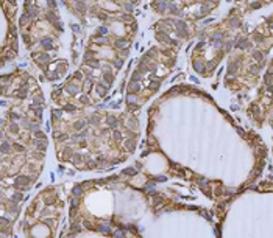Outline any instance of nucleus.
<instances>
[{
	"instance_id": "f257e3e1",
	"label": "nucleus",
	"mask_w": 273,
	"mask_h": 238,
	"mask_svg": "<svg viewBox=\"0 0 273 238\" xmlns=\"http://www.w3.org/2000/svg\"><path fill=\"white\" fill-rule=\"evenodd\" d=\"M108 86L109 84H106V83H103V81H98L97 83V93H98V97H105L106 95V92H108Z\"/></svg>"
},
{
	"instance_id": "f03ea898",
	"label": "nucleus",
	"mask_w": 273,
	"mask_h": 238,
	"mask_svg": "<svg viewBox=\"0 0 273 238\" xmlns=\"http://www.w3.org/2000/svg\"><path fill=\"white\" fill-rule=\"evenodd\" d=\"M123 148H126V151H130V153H133V151L136 149V139H128L123 142Z\"/></svg>"
},
{
	"instance_id": "7ed1b4c3",
	"label": "nucleus",
	"mask_w": 273,
	"mask_h": 238,
	"mask_svg": "<svg viewBox=\"0 0 273 238\" xmlns=\"http://www.w3.org/2000/svg\"><path fill=\"white\" fill-rule=\"evenodd\" d=\"M34 148L38 149V151H42V153H44L45 148H47V140H39V139H36V140H34Z\"/></svg>"
},
{
	"instance_id": "20e7f679",
	"label": "nucleus",
	"mask_w": 273,
	"mask_h": 238,
	"mask_svg": "<svg viewBox=\"0 0 273 238\" xmlns=\"http://www.w3.org/2000/svg\"><path fill=\"white\" fill-rule=\"evenodd\" d=\"M84 64H86V66H89L91 69H100V67H102V66H100V62H98L97 59H86V61H84Z\"/></svg>"
},
{
	"instance_id": "39448f33",
	"label": "nucleus",
	"mask_w": 273,
	"mask_h": 238,
	"mask_svg": "<svg viewBox=\"0 0 273 238\" xmlns=\"http://www.w3.org/2000/svg\"><path fill=\"white\" fill-rule=\"evenodd\" d=\"M81 160H84V156H81L80 153H74L72 154V163H81Z\"/></svg>"
},
{
	"instance_id": "423d86ee",
	"label": "nucleus",
	"mask_w": 273,
	"mask_h": 238,
	"mask_svg": "<svg viewBox=\"0 0 273 238\" xmlns=\"http://www.w3.org/2000/svg\"><path fill=\"white\" fill-rule=\"evenodd\" d=\"M103 81H105L106 84H111V83L114 81V75L111 73V72H108V70H106L105 73H103Z\"/></svg>"
},
{
	"instance_id": "0eeeda50",
	"label": "nucleus",
	"mask_w": 273,
	"mask_h": 238,
	"mask_svg": "<svg viewBox=\"0 0 273 238\" xmlns=\"http://www.w3.org/2000/svg\"><path fill=\"white\" fill-rule=\"evenodd\" d=\"M67 92L70 93V95H77V93L80 92V87H77L75 84H69L67 86Z\"/></svg>"
},
{
	"instance_id": "6e6552de",
	"label": "nucleus",
	"mask_w": 273,
	"mask_h": 238,
	"mask_svg": "<svg viewBox=\"0 0 273 238\" xmlns=\"http://www.w3.org/2000/svg\"><path fill=\"white\" fill-rule=\"evenodd\" d=\"M122 174H125V176H134V174H138V171H136L133 167H128V168H125L123 171H122Z\"/></svg>"
},
{
	"instance_id": "1a4fd4ad",
	"label": "nucleus",
	"mask_w": 273,
	"mask_h": 238,
	"mask_svg": "<svg viewBox=\"0 0 273 238\" xmlns=\"http://www.w3.org/2000/svg\"><path fill=\"white\" fill-rule=\"evenodd\" d=\"M83 190H84L83 185H75L74 190H72V194H75V196H80V194H83Z\"/></svg>"
},
{
	"instance_id": "9d476101",
	"label": "nucleus",
	"mask_w": 273,
	"mask_h": 238,
	"mask_svg": "<svg viewBox=\"0 0 273 238\" xmlns=\"http://www.w3.org/2000/svg\"><path fill=\"white\" fill-rule=\"evenodd\" d=\"M16 97H19V98H25L27 97V87H25V86H22V87L16 92Z\"/></svg>"
},
{
	"instance_id": "9b49d317",
	"label": "nucleus",
	"mask_w": 273,
	"mask_h": 238,
	"mask_svg": "<svg viewBox=\"0 0 273 238\" xmlns=\"http://www.w3.org/2000/svg\"><path fill=\"white\" fill-rule=\"evenodd\" d=\"M10 148H11V145H10V143L6 142L5 139H3V142H2V153H3V156H5V154L10 151Z\"/></svg>"
},
{
	"instance_id": "f8f14e48",
	"label": "nucleus",
	"mask_w": 273,
	"mask_h": 238,
	"mask_svg": "<svg viewBox=\"0 0 273 238\" xmlns=\"http://www.w3.org/2000/svg\"><path fill=\"white\" fill-rule=\"evenodd\" d=\"M128 90H130V93H131V92H138V90H139V84L136 83V81H131V84H130V87H128Z\"/></svg>"
},
{
	"instance_id": "ddd939ff",
	"label": "nucleus",
	"mask_w": 273,
	"mask_h": 238,
	"mask_svg": "<svg viewBox=\"0 0 273 238\" xmlns=\"http://www.w3.org/2000/svg\"><path fill=\"white\" fill-rule=\"evenodd\" d=\"M34 139H39V140H47V135L42 132V131H36L34 132Z\"/></svg>"
},
{
	"instance_id": "4468645a",
	"label": "nucleus",
	"mask_w": 273,
	"mask_h": 238,
	"mask_svg": "<svg viewBox=\"0 0 273 238\" xmlns=\"http://www.w3.org/2000/svg\"><path fill=\"white\" fill-rule=\"evenodd\" d=\"M116 45L123 48V47H128V45H130V42H128V41H123V39H117V41H116Z\"/></svg>"
},
{
	"instance_id": "2eb2a0df",
	"label": "nucleus",
	"mask_w": 273,
	"mask_h": 238,
	"mask_svg": "<svg viewBox=\"0 0 273 238\" xmlns=\"http://www.w3.org/2000/svg\"><path fill=\"white\" fill-rule=\"evenodd\" d=\"M10 132L11 134H17L19 132V125L17 123H11L10 125Z\"/></svg>"
},
{
	"instance_id": "dca6fc26",
	"label": "nucleus",
	"mask_w": 273,
	"mask_h": 238,
	"mask_svg": "<svg viewBox=\"0 0 273 238\" xmlns=\"http://www.w3.org/2000/svg\"><path fill=\"white\" fill-rule=\"evenodd\" d=\"M78 204H80V199H78V196H75V194H74V196H72V199H70V205H72V208L77 207Z\"/></svg>"
},
{
	"instance_id": "f3484780",
	"label": "nucleus",
	"mask_w": 273,
	"mask_h": 238,
	"mask_svg": "<svg viewBox=\"0 0 273 238\" xmlns=\"http://www.w3.org/2000/svg\"><path fill=\"white\" fill-rule=\"evenodd\" d=\"M41 44L44 45L45 48H50V47H52V39H47V38L45 39H41Z\"/></svg>"
},
{
	"instance_id": "a211bd4d",
	"label": "nucleus",
	"mask_w": 273,
	"mask_h": 238,
	"mask_svg": "<svg viewBox=\"0 0 273 238\" xmlns=\"http://www.w3.org/2000/svg\"><path fill=\"white\" fill-rule=\"evenodd\" d=\"M98 230H100V232H103V233H106V232H111V227L108 226V224H102V226H98Z\"/></svg>"
},
{
	"instance_id": "6ab92c4d",
	"label": "nucleus",
	"mask_w": 273,
	"mask_h": 238,
	"mask_svg": "<svg viewBox=\"0 0 273 238\" xmlns=\"http://www.w3.org/2000/svg\"><path fill=\"white\" fill-rule=\"evenodd\" d=\"M114 139H116V140H122V139H123V134H122L119 129H114Z\"/></svg>"
},
{
	"instance_id": "aec40b11",
	"label": "nucleus",
	"mask_w": 273,
	"mask_h": 238,
	"mask_svg": "<svg viewBox=\"0 0 273 238\" xmlns=\"http://www.w3.org/2000/svg\"><path fill=\"white\" fill-rule=\"evenodd\" d=\"M166 8H167V3H166V2H161L159 5L156 6V10H158V11H161V13H162V11H166Z\"/></svg>"
},
{
	"instance_id": "412c9836",
	"label": "nucleus",
	"mask_w": 273,
	"mask_h": 238,
	"mask_svg": "<svg viewBox=\"0 0 273 238\" xmlns=\"http://www.w3.org/2000/svg\"><path fill=\"white\" fill-rule=\"evenodd\" d=\"M193 67H195L197 72H204V67H203L201 62H195V64H193Z\"/></svg>"
},
{
	"instance_id": "4be33fe9",
	"label": "nucleus",
	"mask_w": 273,
	"mask_h": 238,
	"mask_svg": "<svg viewBox=\"0 0 273 238\" xmlns=\"http://www.w3.org/2000/svg\"><path fill=\"white\" fill-rule=\"evenodd\" d=\"M253 58H254V59H257V61H261L262 58H264V55H262L261 52H257V50H256V52H253Z\"/></svg>"
},
{
	"instance_id": "5701e85b",
	"label": "nucleus",
	"mask_w": 273,
	"mask_h": 238,
	"mask_svg": "<svg viewBox=\"0 0 273 238\" xmlns=\"http://www.w3.org/2000/svg\"><path fill=\"white\" fill-rule=\"evenodd\" d=\"M62 109H64V111H70V112H75V111H77V107H75L74 104H66V106L62 107Z\"/></svg>"
},
{
	"instance_id": "b1692460",
	"label": "nucleus",
	"mask_w": 273,
	"mask_h": 238,
	"mask_svg": "<svg viewBox=\"0 0 273 238\" xmlns=\"http://www.w3.org/2000/svg\"><path fill=\"white\" fill-rule=\"evenodd\" d=\"M84 123H86V121H77V123H75V129H77V131H81Z\"/></svg>"
},
{
	"instance_id": "393cba45",
	"label": "nucleus",
	"mask_w": 273,
	"mask_h": 238,
	"mask_svg": "<svg viewBox=\"0 0 273 238\" xmlns=\"http://www.w3.org/2000/svg\"><path fill=\"white\" fill-rule=\"evenodd\" d=\"M122 66H123V59H116L114 61V67L116 69H120Z\"/></svg>"
},
{
	"instance_id": "a878e982",
	"label": "nucleus",
	"mask_w": 273,
	"mask_h": 238,
	"mask_svg": "<svg viewBox=\"0 0 273 238\" xmlns=\"http://www.w3.org/2000/svg\"><path fill=\"white\" fill-rule=\"evenodd\" d=\"M10 115H11V118H13V120H20V118H22V117H20V115H19L17 112H11Z\"/></svg>"
},
{
	"instance_id": "bb28decb",
	"label": "nucleus",
	"mask_w": 273,
	"mask_h": 238,
	"mask_svg": "<svg viewBox=\"0 0 273 238\" xmlns=\"http://www.w3.org/2000/svg\"><path fill=\"white\" fill-rule=\"evenodd\" d=\"M13 146L16 148L17 151H24V149H25V148H24V145H20V143H13Z\"/></svg>"
},
{
	"instance_id": "cd10ccee",
	"label": "nucleus",
	"mask_w": 273,
	"mask_h": 238,
	"mask_svg": "<svg viewBox=\"0 0 273 238\" xmlns=\"http://www.w3.org/2000/svg\"><path fill=\"white\" fill-rule=\"evenodd\" d=\"M47 3H48V6H50L52 10H55V8H56V2H55V0H48Z\"/></svg>"
},
{
	"instance_id": "c85d7f7f",
	"label": "nucleus",
	"mask_w": 273,
	"mask_h": 238,
	"mask_svg": "<svg viewBox=\"0 0 273 238\" xmlns=\"http://www.w3.org/2000/svg\"><path fill=\"white\" fill-rule=\"evenodd\" d=\"M80 100H81V103H84V104H89V98L86 97V95H83V97H81Z\"/></svg>"
},
{
	"instance_id": "c756f323",
	"label": "nucleus",
	"mask_w": 273,
	"mask_h": 238,
	"mask_svg": "<svg viewBox=\"0 0 273 238\" xmlns=\"http://www.w3.org/2000/svg\"><path fill=\"white\" fill-rule=\"evenodd\" d=\"M97 17L102 19V20H106V19H108V14H97Z\"/></svg>"
},
{
	"instance_id": "7c9ffc66",
	"label": "nucleus",
	"mask_w": 273,
	"mask_h": 238,
	"mask_svg": "<svg viewBox=\"0 0 273 238\" xmlns=\"http://www.w3.org/2000/svg\"><path fill=\"white\" fill-rule=\"evenodd\" d=\"M106 31H108V28H106V27H100V28H98V33H102V34H105Z\"/></svg>"
},
{
	"instance_id": "2f4dec72",
	"label": "nucleus",
	"mask_w": 273,
	"mask_h": 238,
	"mask_svg": "<svg viewBox=\"0 0 273 238\" xmlns=\"http://www.w3.org/2000/svg\"><path fill=\"white\" fill-rule=\"evenodd\" d=\"M123 8H125L126 11H131V10H133V6H131L130 3H125V5H123Z\"/></svg>"
},
{
	"instance_id": "473e14b6",
	"label": "nucleus",
	"mask_w": 273,
	"mask_h": 238,
	"mask_svg": "<svg viewBox=\"0 0 273 238\" xmlns=\"http://www.w3.org/2000/svg\"><path fill=\"white\" fill-rule=\"evenodd\" d=\"M145 187H147V188H153L155 184H153V182H147V185H145Z\"/></svg>"
},
{
	"instance_id": "72a5a7b5",
	"label": "nucleus",
	"mask_w": 273,
	"mask_h": 238,
	"mask_svg": "<svg viewBox=\"0 0 273 238\" xmlns=\"http://www.w3.org/2000/svg\"><path fill=\"white\" fill-rule=\"evenodd\" d=\"M81 78H83L81 73H80V72H77V73H75V79H81Z\"/></svg>"
},
{
	"instance_id": "f704fd0d",
	"label": "nucleus",
	"mask_w": 273,
	"mask_h": 238,
	"mask_svg": "<svg viewBox=\"0 0 273 238\" xmlns=\"http://www.w3.org/2000/svg\"><path fill=\"white\" fill-rule=\"evenodd\" d=\"M72 30H74V31H78V30H80V28H78L77 25H72Z\"/></svg>"
}]
</instances>
